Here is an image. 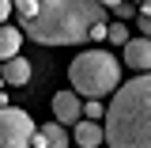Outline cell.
<instances>
[{
    "label": "cell",
    "instance_id": "obj_1",
    "mask_svg": "<svg viewBox=\"0 0 151 148\" xmlns=\"http://www.w3.org/2000/svg\"><path fill=\"white\" fill-rule=\"evenodd\" d=\"M23 34L42 46H76L91 38L94 23H106L98 0H12Z\"/></svg>",
    "mask_w": 151,
    "mask_h": 148
},
{
    "label": "cell",
    "instance_id": "obj_2",
    "mask_svg": "<svg viewBox=\"0 0 151 148\" xmlns=\"http://www.w3.org/2000/svg\"><path fill=\"white\" fill-rule=\"evenodd\" d=\"M102 129L110 148H151V72H136L113 91Z\"/></svg>",
    "mask_w": 151,
    "mask_h": 148
},
{
    "label": "cell",
    "instance_id": "obj_3",
    "mask_svg": "<svg viewBox=\"0 0 151 148\" xmlns=\"http://www.w3.org/2000/svg\"><path fill=\"white\" fill-rule=\"evenodd\" d=\"M72 91L83 99H106L121 87V61L106 50H87L68 65Z\"/></svg>",
    "mask_w": 151,
    "mask_h": 148
},
{
    "label": "cell",
    "instance_id": "obj_4",
    "mask_svg": "<svg viewBox=\"0 0 151 148\" xmlns=\"http://www.w3.org/2000/svg\"><path fill=\"white\" fill-rule=\"evenodd\" d=\"M34 118L19 106H0V148H30L34 141Z\"/></svg>",
    "mask_w": 151,
    "mask_h": 148
},
{
    "label": "cell",
    "instance_id": "obj_5",
    "mask_svg": "<svg viewBox=\"0 0 151 148\" xmlns=\"http://www.w3.org/2000/svg\"><path fill=\"white\" fill-rule=\"evenodd\" d=\"M121 50H125V65H129L132 72H151V38L147 34L129 38Z\"/></svg>",
    "mask_w": 151,
    "mask_h": 148
},
{
    "label": "cell",
    "instance_id": "obj_6",
    "mask_svg": "<svg viewBox=\"0 0 151 148\" xmlns=\"http://www.w3.org/2000/svg\"><path fill=\"white\" fill-rule=\"evenodd\" d=\"M53 114H57L60 125H76L79 114H83V95H76L72 87L68 91H57L53 95Z\"/></svg>",
    "mask_w": 151,
    "mask_h": 148
},
{
    "label": "cell",
    "instance_id": "obj_7",
    "mask_svg": "<svg viewBox=\"0 0 151 148\" xmlns=\"http://www.w3.org/2000/svg\"><path fill=\"white\" fill-rule=\"evenodd\" d=\"M30 148H68V125H60V122H45V125H38Z\"/></svg>",
    "mask_w": 151,
    "mask_h": 148
},
{
    "label": "cell",
    "instance_id": "obj_8",
    "mask_svg": "<svg viewBox=\"0 0 151 148\" xmlns=\"http://www.w3.org/2000/svg\"><path fill=\"white\" fill-rule=\"evenodd\" d=\"M0 76H4V87H27L30 84V61L27 57H8L0 61Z\"/></svg>",
    "mask_w": 151,
    "mask_h": 148
},
{
    "label": "cell",
    "instance_id": "obj_9",
    "mask_svg": "<svg viewBox=\"0 0 151 148\" xmlns=\"http://www.w3.org/2000/svg\"><path fill=\"white\" fill-rule=\"evenodd\" d=\"M76 144H79V148L106 144V129H102L98 122H91V118H79V122H76Z\"/></svg>",
    "mask_w": 151,
    "mask_h": 148
},
{
    "label": "cell",
    "instance_id": "obj_10",
    "mask_svg": "<svg viewBox=\"0 0 151 148\" xmlns=\"http://www.w3.org/2000/svg\"><path fill=\"white\" fill-rule=\"evenodd\" d=\"M23 46V27H12V23H0V61L19 53Z\"/></svg>",
    "mask_w": 151,
    "mask_h": 148
},
{
    "label": "cell",
    "instance_id": "obj_11",
    "mask_svg": "<svg viewBox=\"0 0 151 148\" xmlns=\"http://www.w3.org/2000/svg\"><path fill=\"white\" fill-rule=\"evenodd\" d=\"M106 38H110L113 46H125V42H129V27H125V23H110V27H106Z\"/></svg>",
    "mask_w": 151,
    "mask_h": 148
},
{
    "label": "cell",
    "instance_id": "obj_12",
    "mask_svg": "<svg viewBox=\"0 0 151 148\" xmlns=\"http://www.w3.org/2000/svg\"><path fill=\"white\" fill-rule=\"evenodd\" d=\"M83 118H91V122L106 118V106H102V99H87V103H83Z\"/></svg>",
    "mask_w": 151,
    "mask_h": 148
},
{
    "label": "cell",
    "instance_id": "obj_13",
    "mask_svg": "<svg viewBox=\"0 0 151 148\" xmlns=\"http://www.w3.org/2000/svg\"><path fill=\"white\" fill-rule=\"evenodd\" d=\"M113 12H117V19H132V15H136V4H132V0H121Z\"/></svg>",
    "mask_w": 151,
    "mask_h": 148
},
{
    "label": "cell",
    "instance_id": "obj_14",
    "mask_svg": "<svg viewBox=\"0 0 151 148\" xmlns=\"http://www.w3.org/2000/svg\"><path fill=\"white\" fill-rule=\"evenodd\" d=\"M136 27H140V34L151 38V12H147V15H136Z\"/></svg>",
    "mask_w": 151,
    "mask_h": 148
},
{
    "label": "cell",
    "instance_id": "obj_15",
    "mask_svg": "<svg viewBox=\"0 0 151 148\" xmlns=\"http://www.w3.org/2000/svg\"><path fill=\"white\" fill-rule=\"evenodd\" d=\"M106 27H110V23H94V27H91V38H94V42L106 38Z\"/></svg>",
    "mask_w": 151,
    "mask_h": 148
},
{
    "label": "cell",
    "instance_id": "obj_16",
    "mask_svg": "<svg viewBox=\"0 0 151 148\" xmlns=\"http://www.w3.org/2000/svg\"><path fill=\"white\" fill-rule=\"evenodd\" d=\"M8 15H12V0H0V23H8Z\"/></svg>",
    "mask_w": 151,
    "mask_h": 148
},
{
    "label": "cell",
    "instance_id": "obj_17",
    "mask_svg": "<svg viewBox=\"0 0 151 148\" xmlns=\"http://www.w3.org/2000/svg\"><path fill=\"white\" fill-rule=\"evenodd\" d=\"M98 4H102V8H117L121 0H98Z\"/></svg>",
    "mask_w": 151,
    "mask_h": 148
},
{
    "label": "cell",
    "instance_id": "obj_18",
    "mask_svg": "<svg viewBox=\"0 0 151 148\" xmlns=\"http://www.w3.org/2000/svg\"><path fill=\"white\" fill-rule=\"evenodd\" d=\"M0 91H4V76H0Z\"/></svg>",
    "mask_w": 151,
    "mask_h": 148
},
{
    "label": "cell",
    "instance_id": "obj_19",
    "mask_svg": "<svg viewBox=\"0 0 151 148\" xmlns=\"http://www.w3.org/2000/svg\"><path fill=\"white\" fill-rule=\"evenodd\" d=\"M132 4H144V0H132Z\"/></svg>",
    "mask_w": 151,
    "mask_h": 148
}]
</instances>
